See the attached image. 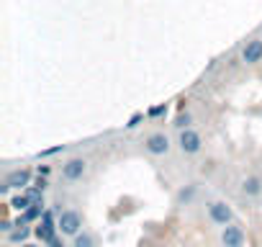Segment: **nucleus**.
Wrapping results in <instances>:
<instances>
[{"instance_id":"nucleus-1","label":"nucleus","mask_w":262,"mask_h":247,"mask_svg":"<svg viewBox=\"0 0 262 247\" xmlns=\"http://www.w3.org/2000/svg\"><path fill=\"white\" fill-rule=\"evenodd\" d=\"M57 224H59V234H62V237H75V234L82 232V216H80L75 209L59 211Z\"/></svg>"},{"instance_id":"nucleus-2","label":"nucleus","mask_w":262,"mask_h":247,"mask_svg":"<svg viewBox=\"0 0 262 247\" xmlns=\"http://www.w3.org/2000/svg\"><path fill=\"white\" fill-rule=\"evenodd\" d=\"M178 147L183 155H198L203 150V137L195 132V129H180V137H178Z\"/></svg>"},{"instance_id":"nucleus-3","label":"nucleus","mask_w":262,"mask_h":247,"mask_svg":"<svg viewBox=\"0 0 262 247\" xmlns=\"http://www.w3.org/2000/svg\"><path fill=\"white\" fill-rule=\"evenodd\" d=\"M34 234H36V239L41 244H49V239L59 234V224L54 221V214L49 209H44V216H41L39 227H34Z\"/></svg>"},{"instance_id":"nucleus-4","label":"nucleus","mask_w":262,"mask_h":247,"mask_svg":"<svg viewBox=\"0 0 262 247\" xmlns=\"http://www.w3.org/2000/svg\"><path fill=\"white\" fill-rule=\"evenodd\" d=\"M208 219L216 224V227H226L234 221V209L226 203V201H211L208 203Z\"/></svg>"},{"instance_id":"nucleus-5","label":"nucleus","mask_w":262,"mask_h":247,"mask_svg":"<svg viewBox=\"0 0 262 247\" xmlns=\"http://www.w3.org/2000/svg\"><path fill=\"white\" fill-rule=\"evenodd\" d=\"M170 137L165 134V132H152L147 139H144V150L149 152V155H155V157H162V155H167L170 152Z\"/></svg>"},{"instance_id":"nucleus-6","label":"nucleus","mask_w":262,"mask_h":247,"mask_svg":"<svg viewBox=\"0 0 262 247\" xmlns=\"http://www.w3.org/2000/svg\"><path fill=\"white\" fill-rule=\"evenodd\" d=\"M244 242H247V234H244L242 224L231 221V224L221 227V244L224 247H244Z\"/></svg>"},{"instance_id":"nucleus-7","label":"nucleus","mask_w":262,"mask_h":247,"mask_svg":"<svg viewBox=\"0 0 262 247\" xmlns=\"http://www.w3.org/2000/svg\"><path fill=\"white\" fill-rule=\"evenodd\" d=\"M85 173H88V162H85L82 157H70V160L62 165V178H64L67 183H77V180H82Z\"/></svg>"},{"instance_id":"nucleus-8","label":"nucleus","mask_w":262,"mask_h":247,"mask_svg":"<svg viewBox=\"0 0 262 247\" xmlns=\"http://www.w3.org/2000/svg\"><path fill=\"white\" fill-rule=\"evenodd\" d=\"M6 183H8L11 188H16V191H26V188L31 186V170H29V168L11 170V173L6 175Z\"/></svg>"},{"instance_id":"nucleus-9","label":"nucleus","mask_w":262,"mask_h":247,"mask_svg":"<svg viewBox=\"0 0 262 247\" xmlns=\"http://www.w3.org/2000/svg\"><path fill=\"white\" fill-rule=\"evenodd\" d=\"M242 62L244 65H257L262 62V39H249L242 47Z\"/></svg>"},{"instance_id":"nucleus-10","label":"nucleus","mask_w":262,"mask_h":247,"mask_svg":"<svg viewBox=\"0 0 262 247\" xmlns=\"http://www.w3.org/2000/svg\"><path fill=\"white\" fill-rule=\"evenodd\" d=\"M242 193H244L247 198H257V196L262 193V178H259V175L244 178V180H242Z\"/></svg>"},{"instance_id":"nucleus-11","label":"nucleus","mask_w":262,"mask_h":247,"mask_svg":"<svg viewBox=\"0 0 262 247\" xmlns=\"http://www.w3.org/2000/svg\"><path fill=\"white\" fill-rule=\"evenodd\" d=\"M31 203H34V198H31L26 191H24V193H18V196H13V198L8 201V206H11V209H16V211H26Z\"/></svg>"},{"instance_id":"nucleus-12","label":"nucleus","mask_w":262,"mask_h":247,"mask_svg":"<svg viewBox=\"0 0 262 247\" xmlns=\"http://www.w3.org/2000/svg\"><path fill=\"white\" fill-rule=\"evenodd\" d=\"M29 234H34V229H29V224H21V227H16V229L8 234V239H11L13 244H24V242L29 239Z\"/></svg>"},{"instance_id":"nucleus-13","label":"nucleus","mask_w":262,"mask_h":247,"mask_svg":"<svg viewBox=\"0 0 262 247\" xmlns=\"http://www.w3.org/2000/svg\"><path fill=\"white\" fill-rule=\"evenodd\" d=\"M195 186H185V188H180L178 191V196H175V201H178V206H185V203H190L193 198H195Z\"/></svg>"},{"instance_id":"nucleus-14","label":"nucleus","mask_w":262,"mask_h":247,"mask_svg":"<svg viewBox=\"0 0 262 247\" xmlns=\"http://www.w3.org/2000/svg\"><path fill=\"white\" fill-rule=\"evenodd\" d=\"M72 247H95V237L90 232H80L72 237Z\"/></svg>"},{"instance_id":"nucleus-15","label":"nucleus","mask_w":262,"mask_h":247,"mask_svg":"<svg viewBox=\"0 0 262 247\" xmlns=\"http://www.w3.org/2000/svg\"><path fill=\"white\" fill-rule=\"evenodd\" d=\"M142 121H144V113H142V111H137L134 116H131V118H128V121L123 123V127H126V129H137V127H139Z\"/></svg>"},{"instance_id":"nucleus-16","label":"nucleus","mask_w":262,"mask_h":247,"mask_svg":"<svg viewBox=\"0 0 262 247\" xmlns=\"http://www.w3.org/2000/svg\"><path fill=\"white\" fill-rule=\"evenodd\" d=\"M175 127H178V129H188V127H190V113H185V111H183V113H178Z\"/></svg>"},{"instance_id":"nucleus-17","label":"nucleus","mask_w":262,"mask_h":247,"mask_svg":"<svg viewBox=\"0 0 262 247\" xmlns=\"http://www.w3.org/2000/svg\"><path fill=\"white\" fill-rule=\"evenodd\" d=\"M59 152H64V145H57V147L41 150V152H39V157H54V155H59Z\"/></svg>"},{"instance_id":"nucleus-18","label":"nucleus","mask_w":262,"mask_h":247,"mask_svg":"<svg viewBox=\"0 0 262 247\" xmlns=\"http://www.w3.org/2000/svg\"><path fill=\"white\" fill-rule=\"evenodd\" d=\"M165 113H167V106H165V103H160V106H155V108H149V111H147V116H152V118L165 116Z\"/></svg>"},{"instance_id":"nucleus-19","label":"nucleus","mask_w":262,"mask_h":247,"mask_svg":"<svg viewBox=\"0 0 262 247\" xmlns=\"http://www.w3.org/2000/svg\"><path fill=\"white\" fill-rule=\"evenodd\" d=\"M16 229V221H11V219H3V224H0V232H6V234H11Z\"/></svg>"},{"instance_id":"nucleus-20","label":"nucleus","mask_w":262,"mask_h":247,"mask_svg":"<svg viewBox=\"0 0 262 247\" xmlns=\"http://www.w3.org/2000/svg\"><path fill=\"white\" fill-rule=\"evenodd\" d=\"M49 247H64V242H62V239H59V234H57V237H52V239H49Z\"/></svg>"},{"instance_id":"nucleus-21","label":"nucleus","mask_w":262,"mask_h":247,"mask_svg":"<svg viewBox=\"0 0 262 247\" xmlns=\"http://www.w3.org/2000/svg\"><path fill=\"white\" fill-rule=\"evenodd\" d=\"M21 247H41V244H34V242H24Z\"/></svg>"}]
</instances>
